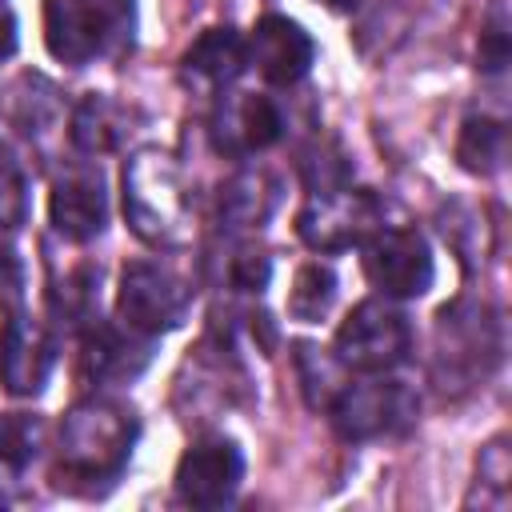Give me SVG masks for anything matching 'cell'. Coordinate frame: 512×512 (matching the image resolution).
<instances>
[{
	"mask_svg": "<svg viewBox=\"0 0 512 512\" xmlns=\"http://www.w3.org/2000/svg\"><path fill=\"white\" fill-rule=\"evenodd\" d=\"M136 436L140 420L124 400L88 396L60 420V472L96 492V484H112L124 472Z\"/></svg>",
	"mask_w": 512,
	"mask_h": 512,
	"instance_id": "6da1fadb",
	"label": "cell"
},
{
	"mask_svg": "<svg viewBox=\"0 0 512 512\" xmlns=\"http://www.w3.org/2000/svg\"><path fill=\"white\" fill-rule=\"evenodd\" d=\"M124 216L152 248H176L188 240V184L164 148H140L124 164Z\"/></svg>",
	"mask_w": 512,
	"mask_h": 512,
	"instance_id": "7a4b0ae2",
	"label": "cell"
},
{
	"mask_svg": "<svg viewBox=\"0 0 512 512\" xmlns=\"http://www.w3.org/2000/svg\"><path fill=\"white\" fill-rule=\"evenodd\" d=\"M136 32V0H44V44L60 64L120 56Z\"/></svg>",
	"mask_w": 512,
	"mask_h": 512,
	"instance_id": "3957f363",
	"label": "cell"
},
{
	"mask_svg": "<svg viewBox=\"0 0 512 512\" xmlns=\"http://www.w3.org/2000/svg\"><path fill=\"white\" fill-rule=\"evenodd\" d=\"M504 356V324L492 304L460 296L436 312V376L440 384H476L496 372Z\"/></svg>",
	"mask_w": 512,
	"mask_h": 512,
	"instance_id": "277c9868",
	"label": "cell"
},
{
	"mask_svg": "<svg viewBox=\"0 0 512 512\" xmlns=\"http://www.w3.org/2000/svg\"><path fill=\"white\" fill-rule=\"evenodd\" d=\"M420 412L416 392L404 380H384L380 372H372V380H348L332 404V428L344 440H380V436H396L404 432Z\"/></svg>",
	"mask_w": 512,
	"mask_h": 512,
	"instance_id": "5b68a950",
	"label": "cell"
},
{
	"mask_svg": "<svg viewBox=\"0 0 512 512\" xmlns=\"http://www.w3.org/2000/svg\"><path fill=\"white\" fill-rule=\"evenodd\" d=\"M412 352V324L388 300H360L336 328V360L352 372H392Z\"/></svg>",
	"mask_w": 512,
	"mask_h": 512,
	"instance_id": "8992f818",
	"label": "cell"
},
{
	"mask_svg": "<svg viewBox=\"0 0 512 512\" xmlns=\"http://www.w3.org/2000/svg\"><path fill=\"white\" fill-rule=\"evenodd\" d=\"M192 304V288L164 264L156 260H132L120 272L116 288V312L120 324L140 332V336H160L184 324Z\"/></svg>",
	"mask_w": 512,
	"mask_h": 512,
	"instance_id": "52a82bcc",
	"label": "cell"
},
{
	"mask_svg": "<svg viewBox=\"0 0 512 512\" xmlns=\"http://www.w3.org/2000/svg\"><path fill=\"white\" fill-rule=\"evenodd\" d=\"M380 228V200L368 188H328L312 192L308 204L296 212V232L312 252H344L364 244Z\"/></svg>",
	"mask_w": 512,
	"mask_h": 512,
	"instance_id": "ba28073f",
	"label": "cell"
},
{
	"mask_svg": "<svg viewBox=\"0 0 512 512\" xmlns=\"http://www.w3.org/2000/svg\"><path fill=\"white\" fill-rule=\"evenodd\" d=\"M364 276L384 296H424L436 276L432 248L416 228H376L364 240Z\"/></svg>",
	"mask_w": 512,
	"mask_h": 512,
	"instance_id": "9c48e42d",
	"label": "cell"
},
{
	"mask_svg": "<svg viewBox=\"0 0 512 512\" xmlns=\"http://www.w3.org/2000/svg\"><path fill=\"white\" fill-rule=\"evenodd\" d=\"M244 480V452L228 436H200L176 464V496L192 508H224Z\"/></svg>",
	"mask_w": 512,
	"mask_h": 512,
	"instance_id": "30bf717a",
	"label": "cell"
},
{
	"mask_svg": "<svg viewBox=\"0 0 512 512\" xmlns=\"http://www.w3.org/2000/svg\"><path fill=\"white\" fill-rule=\"evenodd\" d=\"M48 216L52 228L64 240H96L108 224V184L104 172L96 164H76L64 176L52 180V196H48Z\"/></svg>",
	"mask_w": 512,
	"mask_h": 512,
	"instance_id": "8fae6325",
	"label": "cell"
},
{
	"mask_svg": "<svg viewBox=\"0 0 512 512\" xmlns=\"http://www.w3.org/2000/svg\"><path fill=\"white\" fill-rule=\"evenodd\" d=\"M284 136V116L268 96L228 92L212 112V140L228 156H252Z\"/></svg>",
	"mask_w": 512,
	"mask_h": 512,
	"instance_id": "7c38bea8",
	"label": "cell"
},
{
	"mask_svg": "<svg viewBox=\"0 0 512 512\" xmlns=\"http://www.w3.org/2000/svg\"><path fill=\"white\" fill-rule=\"evenodd\" d=\"M312 60H316V44L296 20L276 16V12L256 20V28L248 36V64H256V72L268 84L288 88V84L304 80Z\"/></svg>",
	"mask_w": 512,
	"mask_h": 512,
	"instance_id": "4fadbf2b",
	"label": "cell"
},
{
	"mask_svg": "<svg viewBox=\"0 0 512 512\" xmlns=\"http://www.w3.org/2000/svg\"><path fill=\"white\" fill-rule=\"evenodd\" d=\"M56 368V340L28 316H8L0 328V384L12 396H36Z\"/></svg>",
	"mask_w": 512,
	"mask_h": 512,
	"instance_id": "5bb4252c",
	"label": "cell"
},
{
	"mask_svg": "<svg viewBox=\"0 0 512 512\" xmlns=\"http://www.w3.org/2000/svg\"><path fill=\"white\" fill-rule=\"evenodd\" d=\"M148 356H152V336H140L132 328L92 324L84 336V372L92 380L124 384V380L144 372Z\"/></svg>",
	"mask_w": 512,
	"mask_h": 512,
	"instance_id": "9a60e30c",
	"label": "cell"
},
{
	"mask_svg": "<svg viewBox=\"0 0 512 512\" xmlns=\"http://www.w3.org/2000/svg\"><path fill=\"white\" fill-rule=\"evenodd\" d=\"M244 68H248V40L236 28H208L184 52V76L208 88H228L232 80H240Z\"/></svg>",
	"mask_w": 512,
	"mask_h": 512,
	"instance_id": "2e32d148",
	"label": "cell"
},
{
	"mask_svg": "<svg viewBox=\"0 0 512 512\" xmlns=\"http://www.w3.org/2000/svg\"><path fill=\"white\" fill-rule=\"evenodd\" d=\"M280 204V184L264 168H244L220 188V220L228 228H260Z\"/></svg>",
	"mask_w": 512,
	"mask_h": 512,
	"instance_id": "e0dca14e",
	"label": "cell"
},
{
	"mask_svg": "<svg viewBox=\"0 0 512 512\" xmlns=\"http://www.w3.org/2000/svg\"><path fill=\"white\" fill-rule=\"evenodd\" d=\"M128 136V108L104 92H88L72 112V144L88 156L116 152Z\"/></svg>",
	"mask_w": 512,
	"mask_h": 512,
	"instance_id": "ac0fdd59",
	"label": "cell"
},
{
	"mask_svg": "<svg viewBox=\"0 0 512 512\" xmlns=\"http://www.w3.org/2000/svg\"><path fill=\"white\" fill-rule=\"evenodd\" d=\"M44 420L28 412H0V500L20 488L24 472L40 456Z\"/></svg>",
	"mask_w": 512,
	"mask_h": 512,
	"instance_id": "d6986e66",
	"label": "cell"
},
{
	"mask_svg": "<svg viewBox=\"0 0 512 512\" xmlns=\"http://www.w3.org/2000/svg\"><path fill=\"white\" fill-rule=\"evenodd\" d=\"M504 152H508V132H504L500 120H488V116L464 120L460 140H456V160H460V168H468V172H476V176H492V172L504 164Z\"/></svg>",
	"mask_w": 512,
	"mask_h": 512,
	"instance_id": "ffe728a7",
	"label": "cell"
},
{
	"mask_svg": "<svg viewBox=\"0 0 512 512\" xmlns=\"http://www.w3.org/2000/svg\"><path fill=\"white\" fill-rule=\"evenodd\" d=\"M332 300H336V272H332L328 264H320V260L304 264V268L296 272V280H292L288 312H292L296 320H304V324H316L320 316H328Z\"/></svg>",
	"mask_w": 512,
	"mask_h": 512,
	"instance_id": "44dd1931",
	"label": "cell"
},
{
	"mask_svg": "<svg viewBox=\"0 0 512 512\" xmlns=\"http://www.w3.org/2000/svg\"><path fill=\"white\" fill-rule=\"evenodd\" d=\"M296 364H300V380H304V396H308V404L312 408H328L332 404V396L344 388V380H340V360L332 356H320V348L316 344H308V340H300L296 344Z\"/></svg>",
	"mask_w": 512,
	"mask_h": 512,
	"instance_id": "7402d4cb",
	"label": "cell"
},
{
	"mask_svg": "<svg viewBox=\"0 0 512 512\" xmlns=\"http://www.w3.org/2000/svg\"><path fill=\"white\" fill-rule=\"evenodd\" d=\"M268 276H272V260H268L264 252L240 248V252L232 256V268H228L232 288H240V292H264V288H268Z\"/></svg>",
	"mask_w": 512,
	"mask_h": 512,
	"instance_id": "603a6c76",
	"label": "cell"
},
{
	"mask_svg": "<svg viewBox=\"0 0 512 512\" xmlns=\"http://www.w3.org/2000/svg\"><path fill=\"white\" fill-rule=\"evenodd\" d=\"M24 212H28V196H24V176L4 160L0 164V228L12 232L24 224Z\"/></svg>",
	"mask_w": 512,
	"mask_h": 512,
	"instance_id": "cb8c5ba5",
	"label": "cell"
},
{
	"mask_svg": "<svg viewBox=\"0 0 512 512\" xmlns=\"http://www.w3.org/2000/svg\"><path fill=\"white\" fill-rule=\"evenodd\" d=\"M504 64H508V20H504V8L496 4L484 24V36H480V68L500 72Z\"/></svg>",
	"mask_w": 512,
	"mask_h": 512,
	"instance_id": "d4e9b609",
	"label": "cell"
},
{
	"mask_svg": "<svg viewBox=\"0 0 512 512\" xmlns=\"http://www.w3.org/2000/svg\"><path fill=\"white\" fill-rule=\"evenodd\" d=\"M12 52H16V16L0 4V64H4Z\"/></svg>",
	"mask_w": 512,
	"mask_h": 512,
	"instance_id": "484cf974",
	"label": "cell"
},
{
	"mask_svg": "<svg viewBox=\"0 0 512 512\" xmlns=\"http://www.w3.org/2000/svg\"><path fill=\"white\" fill-rule=\"evenodd\" d=\"M324 4H328V8H336V12H352L360 0H324Z\"/></svg>",
	"mask_w": 512,
	"mask_h": 512,
	"instance_id": "4316f807",
	"label": "cell"
}]
</instances>
